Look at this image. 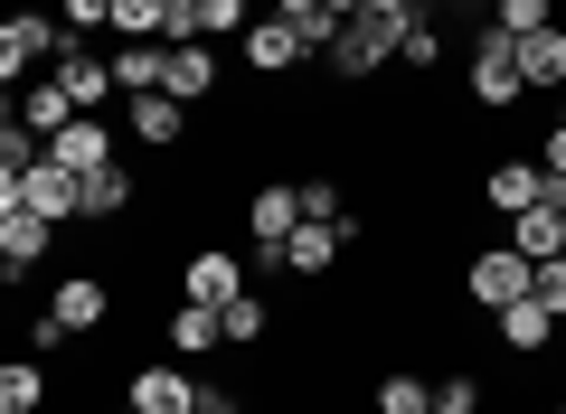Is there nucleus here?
Returning <instances> with one entry per match:
<instances>
[{"mask_svg": "<svg viewBox=\"0 0 566 414\" xmlns=\"http://www.w3.org/2000/svg\"><path fill=\"white\" fill-rule=\"evenodd\" d=\"M520 95H528L520 39H510L501 20H482V29H472V104H482V114H501V104H520Z\"/></svg>", "mask_w": 566, "mask_h": 414, "instance_id": "nucleus-1", "label": "nucleus"}, {"mask_svg": "<svg viewBox=\"0 0 566 414\" xmlns=\"http://www.w3.org/2000/svg\"><path fill=\"white\" fill-rule=\"evenodd\" d=\"M528 283H538V264H528L520 245H482V255L463 264V301H472V311H491V320H501Z\"/></svg>", "mask_w": 566, "mask_h": 414, "instance_id": "nucleus-2", "label": "nucleus"}, {"mask_svg": "<svg viewBox=\"0 0 566 414\" xmlns=\"http://www.w3.org/2000/svg\"><path fill=\"white\" fill-rule=\"evenodd\" d=\"M397 39H406L397 20H378V10H359V20H349L340 39L322 47V66H331V76H340V85H368V76H378V66H387V57H397Z\"/></svg>", "mask_w": 566, "mask_h": 414, "instance_id": "nucleus-3", "label": "nucleus"}, {"mask_svg": "<svg viewBox=\"0 0 566 414\" xmlns=\"http://www.w3.org/2000/svg\"><path fill=\"white\" fill-rule=\"evenodd\" d=\"M303 226V189L293 179H264V189H245V236H255V264L264 274H283V236Z\"/></svg>", "mask_w": 566, "mask_h": 414, "instance_id": "nucleus-4", "label": "nucleus"}, {"mask_svg": "<svg viewBox=\"0 0 566 414\" xmlns=\"http://www.w3.org/2000/svg\"><path fill=\"white\" fill-rule=\"evenodd\" d=\"M57 47H66V20H48V10H10V20H0V76L29 85L39 66H57Z\"/></svg>", "mask_w": 566, "mask_h": 414, "instance_id": "nucleus-5", "label": "nucleus"}, {"mask_svg": "<svg viewBox=\"0 0 566 414\" xmlns=\"http://www.w3.org/2000/svg\"><path fill=\"white\" fill-rule=\"evenodd\" d=\"M0 208H39L48 226H66V217H85V179L57 170V160H39L29 179H10V189H0Z\"/></svg>", "mask_w": 566, "mask_h": 414, "instance_id": "nucleus-6", "label": "nucleus"}, {"mask_svg": "<svg viewBox=\"0 0 566 414\" xmlns=\"http://www.w3.org/2000/svg\"><path fill=\"white\" fill-rule=\"evenodd\" d=\"M237 293H245V264L227 255V245H199V255H189V274H180V301H208V311H227Z\"/></svg>", "mask_w": 566, "mask_h": 414, "instance_id": "nucleus-7", "label": "nucleus"}, {"mask_svg": "<svg viewBox=\"0 0 566 414\" xmlns=\"http://www.w3.org/2000/svg\"><path fill=\"white\" fill-rule=\"evenodd\" d=\"M312 57V39L293 20H274V10H264L255 29H245V66H255V76H293V66Z\"/></svg>", "mask_w": 566, "mask_h": 414, "instance_id": "nucleus-8", "label": "nucleus"}, {"mask_svg": "<svg viewBox=\"0 0 566 414\" xmlns=\"http://www.w3.org/2000/svg\"><path fill=\"white\" fill-rule=\"evenodd\" d=\"M340 255H349L340 217H303V226H293V236H283V274H312V283H322V274H331V264H340Z\"/></svg>", "mask_w": 566, "mask_h": 414, "instance_id": "nucleus-9", "label": "nucleus"}, {"mask_svg": "<svg viewBox=\"0 0 566 414\" xmlns=\"http://www.w3.org/2000/svg\"><path fill=\"white\" fill-rule=\"evenodd\" d=\"M123 405H142V414H199V376H189V368H133Z\"/></svg>", "mask_w": 566, "mask_h": 414, "instance_id": "nucleus-10", "label": "nucleus"}, {"mask_svg": "<svg viewBox=\"0 0 566 414\" xmlns=\"http://www.w3.org/2000/svg\"><path fill=\"white\" fill-rule=\"evenodd\" d=\"M48 160H57V170H76V179L114 170V132H104V114H76L57 141H48Z\"/></svg>", "mask_w": 566, "mask_h": 414, "instance_id": "nucleus-11", "label": "nucleus"}, {"mask_svg": "<svg viewBox=\"0 0 566 414\" xmlns=\"http://www.w3.org/2000/svg\"><path fill=\"white\" fill-rule=\"evenodd\" d=\"M48 245H57V226H48L39 208H0V264H10V283H20L29 264H48Z\"/></svg>", "mask_w": 566, "mask_h": 414, "instance_id": "nucleus-12", "label": "nucleus"}, {"mask_svg": "<svg viewBox=\"0 0 566 414\" xmlns=\"http://www.w3.org/2000/svg\"><path fill=\"white\" fill-rule=\"evenodd\" d=\"M123 132H133V141H151V151H180L189 104H180V95H133V104H123Z\"/></svg>", "mask_w": 566, "mask_h": 414, "instance_id": "nucleus-13", "label": "nucleus"}, {"mask_svg": "<svg viewBox=\"0 0 566 414\" xmlns=\"http://www.w3.org/2000/svg\"><path fill=\"white\" fill-rule=\"evenodd\" d=\"M538 198H547L538 160H491L482 170V208H501V217H520V208H538Z\"/></svg>", "mask_w": 566, "mask_h": 414, "instance_id": "nucleus-14", "label": "nucleus"}, {"mask_svg": "<svg viewBox=\"0 0 566 414\" xmlns=\"http://www.w3.org/2000/svg\"><path fill=\"white\" fill-rule=\"evenodd\" d=\"M48 311H57L66 330H104V320H114V283L104 274H66L57 293H48Z\"/></svg>", "mask_w": 566, "mask_h": 414, "instance_id": "nucleus-15", "label": "nucleus"}, {"mask_svg": "<svg viewBox=\"0 0 566 414\" xmlns=\"http://www.w3.org/2000/svg\"><path fill=\"white\" fill-rule=\"evenodd\" d=\"M491 330H501V349H510V358H547V339H557V311H547L538 293H520L501 320H491Z\"/></svg>", "mask_w": 566, "mask_h": 414, "instance_id": "nucleus-16", "label": "nucleus"}, {"mask_svg": "<svg viewBox=\"0 0 566 414\" xmlns=\"http://www.w3.org/2000/svg\"><path fill=\"white\" fill-rule=\"evenodd\" d=\"M510 245H520L528 264H557V255H566V208H557V198L520 208V217H510Z\"/></svg>", "mask_w": 566, "mask_h": 414, "instance_id": "nucleus-17", "label": "nucleus"}, {"mask_svg": "<svg viewBox=\"0 0 566 414\" xmlns=\"http://www.w3.org/2000/svg\"><path fill=\"white\" fill-rule=\"evenodd\" d=\"M10 114H20V123H29L39 141H57L66 123H76V95H66L57 76H39V85H20V104H10Z\"/></svg>", "mask_w": 566, "mask_h": 414, "instance_id": "nucleus-18", "label": "nucleus"}, {"mask_svg": "<svg viewBox=\"0 0 566 414\" xmlns=\"http://www.w3.org/2000/svg\"><path fill=\"white\" fill-rule=\"evenodd\" d=\"M520 76H528V95H557L566 85V29H528L520 39Z\"/></svg>", "mask_w": 566, "mask_h": 414, "instance_id": "nucleus-19", "label": "nucleus"}, {"mask_svg": "<svg viewBox=\"0 0 566 414\" xmlns=\"http://www.w3.org/2000/svg\"><path fill=\"white\" fill-rule=\"evenodd\" d=\"M170 95H180V104L218 95V47H208V39H180V47H170Z\"/></svg>", "mask_w": 566, "mask_h": 414, "instance_id": "nucleus-20", "label": "nucleus"}, {"mask_svg": "<svg viewBox=\"0 0 566 414\" xmlns=\"http://www.w3.org/2000/svg\"><path fill=\"white\" fill-rule=\"evenodd\" d=\"M218 339H227V320L208 311V301H180V311H170V349H180V358H208Z\"/></svg>", "mask_w": 566, "mask_h": 414, "instance_id": "nucleus-21", "label": "nucleus"}, {"mask_svg": "<svg viewBox=\"0 0 566 414\" xmlns=\"http://www.w3.org/2000/svg\"><path fill=\"white\" fill-rule=\"evenodd\" d=\"M170 10L180 0H114V39L133 47V39H170Z\"/></svg>", "mask_w": 566, "mask_h": 414, "instance_id": "nucleus-22", "label": "nucleus"}, {"mask_svg": "<svg viewBox=\"0 0 566 414\" xmlns=\"http://www.w3.org/2000/svg\"><path fill=\"white\" fill-rule=\"evenodd\" d=\"M39 405H48V368L10 358V368H0V414H39Z\"/></svg>", "mask_w": 566, "mask_h": 414, "instance_id": "nucleus-23", "label": "nucleus"}, {"mask_svg": "<svg viewBox=\"0 0 566 414\" xmlns=\"http://www.w3.org/2000/svg\"><path fill=\"white\" fill-rule=\"evenodd\" d=\"M378 414H434V386H424L416 368H387L378 376Z\"/></svg>", "mask_w": 566, "mask_h": 414, "instance_id": "nucleus-24", "label": "nucleus"}, {"mask_svg": "<svg viewBox=\"0 0 566 414\" xmlns=\"http://www.w3.org/2000/svg\"><path fill=\"white\" fill-rule=\"evenodd\" d=\"M133 170H123V160H114V170H95V179H85V217H123V208H133Z\"/></svg>", "mask_w": 566, "mask_h": 414, "instance_id": "nucleus-25", "label": "nucleus"}, {"mask_svg": "<svg viewBox=\"0 0 566 414\" xmlns=\"http://www.w3.org/2000/svg\"><path fill=\"white\" fill-rule=\"evenodd\" d=\"M274 20H293V29H303V39H312V57H322V47L340 39V20H331V0H274Z\"/></svg>", "mask_w": 566, "mask_h": 414, "instance_id": "nucleus-26", "label": "nucleus"}, {"mask_svg": "<svg viewBox=\"0 0 566 414\" xmlns=\"http://www.w3.org/2000/svg\"><path fill=\"white\" fill-rule=\"evenodd\" d=\"M218 320H227V349H255V339H264V330H274V311H264V301H255V293H237V301H227V311H218Z\"/></svg>", "mask_w": 566, "mask_h": 414, "instance_id": "nucleus-27", "label": "nucleus"}, {"mask_svg": "<svg viewBox=\"0 0 566 414\" xmlns=\"http://www.w3.org/2000/svg\"><path fill=\"white\" fill-rule=\"evenodd\" d=\"M397 66H416V76H424V66H444V20H424V10H416V29L397 39Z\"/></svg>", "mask_w": 566, "mask_h": 414, "instance_id": "nucleus-28", "label": "nucleus"}, {"mask_svg": "<svg viewBox=\"0 0 566 414\" xmlns=\"http://www.w3.org/2000/svg\"><path fill=\"white\" fill-rule=\"evenodd\" d=\"M491 20H501L510 39H528V29H557V10H547V0H501V10H491Z\"/></svg>", "mask_w": 566, "mask_h": 414, "instance_id": "nucleus-29", "label": "nucleus"}, {"mask_svg": "<svg viewBox=\"0 0 566 414\" xmlns=\"http://www.w3.org/2000/svg\"><path fill=\"white\" fill-rule=\"evenodd\" d=\"M434 414H482V376H434Z\"/></svg>", "mask_w": 566, "mask_h": 414, "instance_id": "nucleus-30", "label": "nucleus"}, {"mask_svg": "<svg viewBox=\"0 0 566 414\" xmlns=\"http://www.w3.org/2000/svg\"><path fill=\"white\" fill-rule=\"evenodd\" d=\"M293 189H303V217H349V208H340V179L312 170V179H293Z\"/></svg>", "mask_w": 566, "mask_h": 414, "instance_id": "nucleus-31", "label": "nucleus"}, {"mask_svg": "<svg viewBox=\"0 0 566 414\" xmlns=\"http://www.w3.org/2000/svg\"><path fill=\"white\" fill-rule=\"evenodd\" d=\"M57 20L76 29V39H85V29H114V0H57Z\"/></svg>", "mask_w": 566, "mask_h": 414, "instance_id": "nucleus-32", "label": "nucleus"}, {"mask_svg": "<svg viewBox=\"0 0 566 414\" xmlns=\"http://www.w3.org/2000/svg\"><path fill=\"white\" fill-rule=\"evenodd\" d=\"M66 339H76V330H66V320H57V311H39V320H29V349H39V358H57V349H66Z\"/></svg>", "mask_w": 566, "mask_h": 414, "instance_id": "nucleus-33", "label": "nucleus"}, {"mask_svg": "<svg viewBox=\"0 0 566 414\" xmlns=\"http://www.w3.org/2000/svg\"><path fill=\"white\" fill-rule=\"evenodd\" d=\"M528 293H538V301H547V311H557V320H566V255H557V264H538V283H528Z\"/></svg>", "mask_w": 566, "mask_h": 414, "instance_id": "nucleus-34", "label": "nucleus"}, {"mask_svg": "<svg viewBox=\"0 0 566 414\" xmlns=\"http://www.w3.org/2000/svg\"><path fill=\"white\" fill-rule=\"evenodd\" d=\"M538 170H547V179H566V123H547V151H538Z\"/></svg>", "mask_w": 566, "mask_h": 414, "instance_id": "nucleus-35", "label": "nucleus"}, {"mask_svg": "<svg viewBox=\"0 0 566 414\" xmlns=\"http://www.w3.org/2000/svg\"><path fill=\"white\" fill-rule=\"evenodd\" d=\"M368 10H378V20H397V29H416V10H424V0H368Z\"/></svg>", "mask_w": 566, "mask_h": 414, "instance_id": "nucleus-36", "label": "nucleus"}, {"mask_svg": "<svg viewBox=\"0 0 566 414\" xmlns=\"http://www.w3.org/2000/svg\"><path fill=\"white\" fill-rule=\"evenodd\" d=\"M547 198H557V208H566V179H547Z\"/></svg>", "mask_w": 566, "mask_h": 414, "instance_id": "nucleus-37", "label": "nucleus"}, {"mask_svg": "<svg viewBox=\"0 0 566 414\" xmlns=\"http://www.w3.org/2000/svg\"><path fill=\"white\" fill-rule=\"evenodd\" d=\"M557 395H566V358H557Z\"/></svg>", "mask_w": 566, "mask_h": 414, "instance_id": "nucleus-38", "label": "nucleus"}, {"mask_svg": "<svg viewBox=\"0 0 566 414\" xmlns=\"http://www.w3.org/2000/svg\"><path fill=\"white\" fill-rule=\"evenodd\" d=\"M557 123H566V85H557Z\"/></svg>", "mask_w": 566, "mask_h": 414, "instance_id": "nucleus-39", "label": "nucleus"}, {"mask_svg": "<svg viewBox=\"0 0 566 414\" xmlns=\"http://www.w3.org/2000/svg\"><path fill=\"white\" fill-rule=\"evenodd\" d=\"M547 414H566V395H557V405H547Z\"/></svg>", "mask_w": 566, "mask_h": 414, "instance_id": "nucleus-40", "label": "nucleus"}, {"mask_svg": "<svg viewBox=\"0 0 566 414\" xmlns=\"http://www.w3.org/2000/svg\"><path fill=\"white\" fill-rule=\"evenodd\" d=\"M123 414H142V405H123Z\"/></svg>", "mask_w": 566, "mask_h": 414, "instance_id": "nucleus-41", "label": "nucleus"}, {"mask_svg": "<svg viewBox=\"0 0 566 414\" xmlns=\"http://www.w3.org/2000/svg\"><path fill=\"white\" fill-rule=\"evenodd\" d=\"M199 414H208V405H199Z\"/></svg>", "mask_w": 566, "mask_h": 414, "instance_id": "nucleus-42", "label": "nucleus"}]
</instances>
